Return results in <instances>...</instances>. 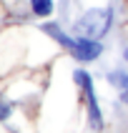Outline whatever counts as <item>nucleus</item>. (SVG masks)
<instances>
[{
	"label": "nucleus",
	"instance_id": "7ed1b4c3",
	"mask_svg": "<svg viewBox=\"0 0 128 133\" xmlns=\"http://www.w3.org/2000/svg\"><path fill=\"white\" fill-rule=\"evenodd\" d=\"M68 55L75 58L78 63H96L100 55H103V43L100 40H93V38H75L68 45Z\"/></svg>",
	"mask_w": 128,
	"mask_h": 133
},
{
	"label": "nucleus",
	"instance_id": "f03ea898",
	"mask_svg": "<svg viewBox=\"0 0 128 133\" xmlns=\"http://www.w3.org/2000/svg\"><path fill=\"white\" fill-rule=\"evenodd\" d=\"M73 81H75V85H78V88H80V93H83L88 126L93 128V131H103L105 121H103V111H100V105H98L96 85H93V75H90L85 68H75V70H73Z\"/></svg>",
	"mask_w": 128,
	"mask_h": 133
},
{
	"label": "nucleus",
	"instance_id": "20e7f679",
	"mask_svg": "<svg viewBox=\"0 0 128 133\" xmlns=\"http://www.w3.org/2000/svg\"><path fill=\"white\" fill-rule=\"evenodd\" d=\"M108 83L118 90V101L123 105H128V70H123V68L111 70L108 73Z\"/></svg>",
	"mask_w": 128,
	"mask_h": 133
},
{
	"label": "nucleus",
	"instance_id": "0eeeda50",
	"mask_svg": "<svg viewBox=\"0 0 128 133\" xmlns=\"http://www.w3.org/2000/svg\"><path fill=\"white\" fill-rule=\"evenodd\" d=\"M123 60H126V63H128V45H126V48H123Z\"/></svg>",
	"mask_w": 128,
	"mask_h": 133
},
{
	"label": "nucleus",
	"instance_id": "f257e3e1",
	"mask_svg": "<svg viewBox=\"0 0 128 133\" xmlns=\"http://www.w3.org/2000/svg\"><path fill=\"white\" fill-rule=\"evenodd\" d=\"M113 8L105 5V8H88L83 10L73 23H70V33L75 38H93V40H103L113 28Z\"/></svg>",
	"mask_w": 128,
	"mask_h": 133
},
{
	"label": "nucleus",
	"instance_id": "423d86ee",
	"mask_svg": "<svg viewBox=\"0 0 128 133\" xmlns=\"http://www.w3.org/2000/svg\"><path fill=\"white\" fill-rule=\"evenodd\" d=\"M10 113H13V105L8 103V101H3V96H0V123L10 118Z\"/></svg>",
	"mask_w": 128,
	"mask_h": 133
},
{
	"label": "nucleus",
	"instance_id": "39448f33",
	"mask_svg": "<svg viewBox=\"0 0 128 133\" xmlns=\"http://www.w3.org/2000/svg\"><path fill=\"white\" fill-rule=\"evenodd\" d=\"M30 15L38 18V20H48L55 13V0H28Z\"/></svg>",
	"mask_w": 128,
	"mask_h": 133
}]
</instances>
